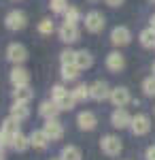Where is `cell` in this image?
<instances>
[{
  "mask_svg": "<svg viewBox=\"0 0 155 160\" xmlns=\"http://www.w3.org/2000/svg\"><path fill=\"white\" fill-rule=\"evenodd\" d=\"M51 100L60 107V111H70L77 102H74V98H72L70 90H66L64 86H53V90H51Z\"/></svg>",
  "mask_w": 155,
  "mask_h": 160,
  "instance_id": "obj_1",
  "label": "cell"
},
{
  "mask_svg": "<svg viewBox=\"0 0 155 160\" xmlns=\"http://www.w3.org/2000/svg\"><path fill=\"white\" fill-rule=\"evenodd\" d=\"M83 24H85V30H87V32L98 34V32H102V30H104L106 19H104V15H102L100 11H89L87 15H85Z\"/></svg>",
  "mask_w": 155,
  "mask_h": 160,
  "instance_id": "obj_2",
  "label": "cell"
},
{
  "mask_svg": "<svg viewBox=\"0 0 155 160\" xmlns=\"http://www.w3.org/2000/svg\"><path fill=\"white\" fill-rule=\"evenodd\" d=\"M100 148H102V152H104L106 156H119L121 149H123V143H121L119 137L106 135V137L100 139Z\"/></svg>",
  "mask_w": 155,
  "mask_h": 160,
  "instance_id": "obj_3",
  "label": "cell"
},
{
  "mask_svg": "<svg viewBox=\"0 0 155 160\" xmlns=\"http://www.w3.org/2000/svg\"><path fill=\"white\" fill-rule=\"evenodd\" d=\"M4 26L9 28V30H13V32H17V30H24L26 26H28V17H26L24 11H11L7 17H4Z\"/></svg>",
  "mask_w": 155,
  "mask_h": 160,
  "instance_id": "obj_4",
  "label": "cell"
},
{
  "mask_svg": "<svg viewBox=\"0 0 155 160\" xmlns=\"http://www.w3.org/2000/svg\"><path fill=\"white\" fill-rule=\"evenodd\" d=\"M7 60L11 62V64H24L28 60V49L21 43H11L7 47Z\"/></svg>",
  "mask_w": 155,
  "mask_h": 160,
  "instance_id": "obj_5",
  "label": "cell"
},
{
  "mask_svg": "<svg viewBox=\"0 0 155 160\" xmlns=\"http://www.w3.org/2000/svg\"><path fill=\"white\" fill-rule=\"evenodd\" d=\"M130 128H132V132H134L136 137L147 135V132L151 130V120H149V115H144V113H138V115H134V118H132Z\"/></svg>",
  "mask_w": 155,
  "mask_h": 160,
  "instance_id": "obj_6",
  "label": "cell"
},
{
  "mask_svg": "<svg viewBox=\"0 0 155 160\" xmlns=\"http://www.w3.org/2000/svg\"><path fill=\"white\" fill-rule=\"evenodd\" d=\"M43 130L47 132V137L51 139V141H60L62 137H64V126H62V122L58 120V118H49V120H45Z\"/></svg>",
  "mask_w": 155,
  "mask_h": 160,
  "instance_id": "obj_7",
  "label": "cell"
},
{
  "mask_svg": "<svg viewBox=\"0 0 155 160\" xmlns=\"http://www.w3.org/2000/svg\"><path fill=\"white\" fill-rule=\"evenodd\" d=\"M89 96L96 102H102V100L110 98V88H108L106 81H96V83L89 86Z\"/></svg>",
  "mask_w": 155,
  "mask_h": 160,
  "instance_id": "obj_8",
  "label": "cell"
},
{
  "mask_svg": "<svg viewBox=\"0 0 155 160\" xmlns=\"http://www.w3.org/2000/svg\"><path fill=\"white\" fill-rule=\"evenodd\" d=\"M130 41H132V32L125 28V26H117V28H113V32H110V43H113L115 47L130 45Z\"/></svg>",
  "mask_w": 155,
  "mask_h": 160,
  "instance_id": "obj_9",
  "label": "cell"
},
{
  "mask_svg": "<svg viewBox=\"0 0 155 160\" xmlns=\"http://www.w3.org/2000/svg\"><path fill=\"white\" fill-rule=\"evenodd\" d=\"M58 34H60V41H62V43H66V45L77 43L79 37H81V32H79L77 24H64L60 30H58Z\"/></svg>",
  "mask_w": 155,
  "mask_h": 160,
  "instance_id": "obj_10",
  "label": "cell"
},
{
  "mask_svg": "<svg viewBox=\"0 0 155 160\" xmlns=\"http://www.w3.org/2000/svg\"><path fill=\"white\" fill-rule=\"evenodd\" d=\"M110 124L115 126V128H128L132 124V115L128 113V111L123 109V107H117V109L113 111V115H110Z\"/></svg>",
  "mask_w": 155,
  "mask_h": 160,
  "instance_id": "obj_11",
  "label": "cell"
},
{
  "mask_svg": "<svg viewBox=\"0 0 155 160\" xmlns=\"http://www.w3.org/2000/svg\"><path fill=\"white\" fill-rule=\"evenodd\" d=\"M108 100H110L115 107H125V105L130 102V90L123 88V86L113 88V90H110V98Z\"/></svg>",
  "mask_w": 155,
  "mask_h": 160,
  "instance_id": "obj_12",
  "label": "cell"
},
{
  "mask_svg": "<svg viewBox=\"0 0 155 160\" xmlns=\"http://www.w3.org/2000/svg\"><path fill=\"white\" fill-rule=\"evenodd\" d=\"M11 83L15 88L17 86H30V73L26 71L24 66L15 64V68L11 71Z\"/></svg>",
  "mask_w": 155,
  "mask_h": 160,
  "instance_id": "obj_13",
  "label": "cell"
},
{
  "mask_svg": "<svg viewBox=\"0 0 155 160\" xmlns=\"http://www.w3.org/2000/svg\"><path fill=\"white\" fill-rule=\"evenodd\" d=\"M106 68L108 71H113V73H119L125 68V58L121 56L119 51H110L106 56Z\"/></svg>",
  "mask_w": 155,
  "mask_h": 160,
  "instance_id": "obj_14",
  "label": "cell"
},
{
  "mask_svg": "<svg viewBox=\"0 0 155 160\" xmlns=\"http://www.w3.org/2000/svg\"><path fill=\"white\" fill-rule=\"evenodd\" d=\"M77 124H79L81 130H94L98 120H96V115L92 111H81V113L77 115Z\"/></svg>",
  "mask_w": 155,
  "mask_h": 160,
  "instance_id": "obj_15",
  "label": "cell"
},
{
  "mask_svg": "<svg viewBox=\"0 0 155 160\" xmlns=\"http://www.w3.org/2000/svg\"><path fill=\"white\" fill-rule=\"evenodd\" d=\"M49 143H51V139L47 137V132H45L43 128H40V130H34V132L30 135V145L34 149H45Z\"/></svg>",
  "mask_w": 155,
  "mask_h": 160,
  "instance_id": "obj_16",
  "label": "cell"
},
{
  "mask_svg": "<svg viewBox=\"0 0 155 160\" xmlns=\"http://www.w3.org/2000/svg\"><path fill=\"white\" fill-rule=\"evenodd\" d=\"M38 113H40V118H58V113H60V107L53 102V100H43L40 102V107H38Z\"/></svg>",
  "mask_w": 155,
  "mask_h": 160,
  "instance_id": "obj_17",
  "label": "cell"
},
{
  "mask_svg": "<svg viewBox=\"0 0 155 160\" xmlns=\"http://www.w3.org/2000/svg\"><path fill=\"white\" fill-rule=\"evenodd\" d=\"M74 64H77L81 71H87V68H92V64H94V56H92L87 49L77 51V56H74Z\"/></svg>",
  "mask_w": 155,
  "mask_h": 160,
  "instance_id": "obj_18",
  "label": "cell"
},
{
  "mask_svg": "<svg viewBox=\"0 0 155 160\" xmlns=\"http://www.w3.org/2000/svg\"><path fill=\"white\" fill-rule=\"evenodd\" d=\"M11 115L15 120H19V122H24L30 118V109H28V102H19V100H15L11 107Z\"/></svg>",
  "mask_w": 155,
  "mask_h": 160,
  "instance_id": "obj_19",
  "label": "cell"
},
{
  "mask_svg": "<svg viewBox=\"0 0 155 160\" xmlns=\"http://www.w3.org/2000/svg\"><path fill=\"white\" fill-rule=\"evenodd\" d=\"M13 98L19 100V102H30L34 98V92L30 90V86H17L13 90Z\"/></svg>",
  "mask_w": 155,
  "mask_h": 160,
  "instance_id": "obj_20",
  "label": "cell"
},
{
  "mask_svg": "<svg viewBox=\"0 0 155 160\" xmlns=\"http://www.w3.org/2000/svg\"><path fill=\"white\" fill-rule=\"evenodd\" d=\"M70 94H72V98H74V102H83V100L92 98V96H89V86H87V83H79V86H74L70 90Z\"/></svg>",
  "mask_w": 155,
  "mask_h": 160,
  "instance_id": "obj_21",
  "label": "cell"
},
{
  "mask_svg": "<svg viewBox=\"0 0 155 160\" xmlns=\"http://www.w3.org/2000/svg\"><path fill=\"white\" fill-rule=\"evenodd\" d=\"M79 71H81V68L72 62V64H62L60 73H62V79H64V81H74V79L79 77Z\"/></svg>",
  "mask_w": 155,
  "mask_h": 160,
  "instance_id": "obj_22",
  "label": "cell"
},
{
  "mask_svg": "<svg viewBox=\"0 0 155 160\" xmlns=\"http://www.w3.org/2000/svg\"><path fill=\"white\" fill-rule=\"evenodd\" d=\"M60 160H83V154L77 145H66L60 154Z\"/></svg>",
  "mask_w": 155,
  "mask_h": 160,
  "instance_id": "obj_23",
  "label": "cell"
},
{
  "mask_svg": "<svg viewBox=\"0 0 155 160\" xmlns=\"http://www.w3.org/2000/svg\"><path fill=\"white\" fill-rule=\"evenodd\" d=\"M11 148L15 149V152H26V149L30 148V137L17 132V135L13 137V141H11Z\"/></svg>",
  "mask_w": 155,
  "mask_h": 160,
  "instance_id": "obj_24",
  "label": "cell"
},
{
  "mask_svg": "<svg viewBox=\"0 0 155 160\" xmlns=\"http://www.w3.org/2000/svg\"><path fill=\"white\" fill-rule=\"evenodd\" d=\"M138 41H140V45L143 47H155V30L153 28H147V30H143L140 32V37H138Z\"/></svg>",
  "mask_w": 155,
  "mask_h": 160,
  "instance_id": "obj_25",
  "label": "cell"
},
{
  "mask_svg": "<svg viewBox=\"0 0 155 160\" xmlns=\"http://www.w3.org/2000/svg\"><path fill=\"white\" fill-rule=\"evenodd\" d=\"M2 130L7 132V135H11V137H15L17 132H19V120H15L13 115H9L4 122H2Z\"/></svg>",
  "mask_w": 155,
  "mask_h": 160,
  "instance_id": "obj_26",
  "label": "cell"
},
{
  "mask_svg": "<svg viewBox=\"0 0 155 160\" xmlns=\"http://www.w3.org/2000/svg\"><path fill=\"white\" fill-rule=\"evenodd\" d=\"M81 22V11L77 7H68L64 13V24H79Z\"/></svg>",
  "mask_w": 155,
  "mask_h": 160,
  "instance_id": "obj_27",
  "label": "cell"
},
{
  "mask_svg": "<svg viewBox=\"0 0 155 160\" xmlns=\"http://www.w3.org/2000/svg\"><path fill=\"white\" fill-rule=\"evenodd\" d=\"M49 7H51V11L55 13V15H64L66 9H68V0H51Z\"/></svg>",
  "mask_w": 155,
  "mask_h": 160,
  "instance_id": "obj_28",
  "label": "cell"
},
{
  "mask_svg": "<svg viewBox=\"0 0 155 160\" xmlns=\"http://www.w3.org/2000/svg\"><path fill=\"white\" fill-rule=\"evenodd\" d=\"M143 92L147 96H155V75L153 77H147L143 81Z\"/></svg>",
  "mask_w": 155,
  "mask_h": 160,
  "instance_id": "obj_29",
  "label": "cell"
},
{
  "mask_svg": "<svg viewBox=\"0 0 155 160\" xmlns=\"http://www.w3.org/2000/svg\"><path fill=\"white\" fill-rule=\"evenodd\" d=\"M38 32L45 34V37L51 34V32H53V22H51V19H40V24H38Z\"/></svg>",
  "mask_w": 155,
  "mask_h": 160,
  "instance_id": "obj_30",
  "label": "cell"
},
{
  "mask_svg": "<svg viewBox=\"0 0 155 160\" xmlns=\"http://www.w3.org/2000/svg\"><path fill=\"white\" fill-rule=\"evenodd\" d=\"M74 56H77V51H72V49H64V51L60 53L62 64H72V62H74Z\"/></svg>",
  "mask_w": 155,
  "mask_h": 160,
  "instance_id": "obj_31",
  "label": "cell"
},
{
  "mask_svg": "<svg viewBox=\"0 0 155 160\" xmlns=\"http://www.w3.org/2000/svg\"><path fill=\"white\" fill-rule=\"evenodd\" d=\"M11 141H13V137L7 135V132L0 128V148H9V145H11Z\"/></svg>",
  "mask_w": 155,
  "mask_h": 160,
  "instance_id": "obj_32",
  "label": "cell"
},
{
  "mask_svg": "<svg viewBox=\"0 0 155 160\" xmlns=\"http://www.w3.org/2000/svg\"><path fill=\"white\" fill-rule=\"evenodd\" d=\"M147 160H155V145H151L147 149Z\"/></svg>",
  "mask_w": 155,
  "mask_h": 160,
  "instance_id": "obj_33",
  "label": "cell"
},
{
  "mask_svg": "<svg viewBox=\"0 0 155 160\" xmlns=\"http://www.w3.org/2000/svg\"><path fill=\"white\" fill-rule=\"evenodd\" d=\"M104 2H106L108 7H121L123 4V0H104Z\"/></svg>",
  "mask_w": 155,
  "mask_h": 160,
  "instance_id": "obj_34",
  "label": "cell"
},
{
  "mask_svg": "<svg viewBox=\"0 0 155 160\" xmlns=\"http://www.w3.org/2000/svg\"><path fill=\"white\" fill-rule=\"evenodd\" d=\"M0 160H7V154H4V148H0Z\"/></svg>",
  "mask_w": 155,
  "mask_h": 160,
  "instance_id": "obj_35",
  "label": "cell"
},
{
  "mask_svg": "<svg viewBox=\"0 0 155 160\" xmlns=\"http://www.w3.org/2000/svg\"><path fill=\"white\" fill-rule=\"evenodd\" d=\"M151 28H153V30H155V15H153V17H151Z\"/></svg>",
  "mask_w": 155,
  "mask_h": 160,
  "instance_id": "obj_36",
  "label": "cell"
},
{
  "mask_svg": "<svg viewBox=\"0 0 155 160\" xmlns=\"http://www.w3.org/2000/svg\"><path fill=\"white\" fill-rule=\"evenodd\" d=\"M151 71H153V75H155V62H153V66H151Z\"/></svg>",
  "mask_w": 155,
  "mask_h": 160,
  "instance_id": "obj_37",
  "label": "cell"
},
{
  "mask_svg": "<svg viewBox=\"0 0 155 160\" xmlns=\"http://www.w3.org/2000/svg\"><path fill=\"white\" fill-rule=\"evenodd\" d=\"M89 2H98V0H89Z\"/></svg>",
  "mask_w": 155,
  "mask_h": 160,
  "instance_id": "obj_38",
  "label": "cell"
},
{
  "mask_svg": "<svg viewBox=\"0 0 155 160\" xmlns=\"http://www.w3.org/2000/svg\"><path fill=\"white\" fill-rule=\"evenodd\" d=\"M53 160H60V158H53Z\"/></svg>",
  "mask_w": 155,
  "mask_h": 160,
  "instance_id": "obj_39",
  "label": "cell"
},
{
  "mask_svg": "<svg viewBox=\"0 0 155 160\" xmlns=\"http://www.w3.org/2000/svg\"><path fill=\"white\" fill-rule=\"evenodd\" d=\"M153 49H155V47H153Z\"/></svg>",
  "mask_w": 155,
  "mask_h": 160,
  "instance_id": "obj_40",
  "label": "cell"
}]
</instances>
